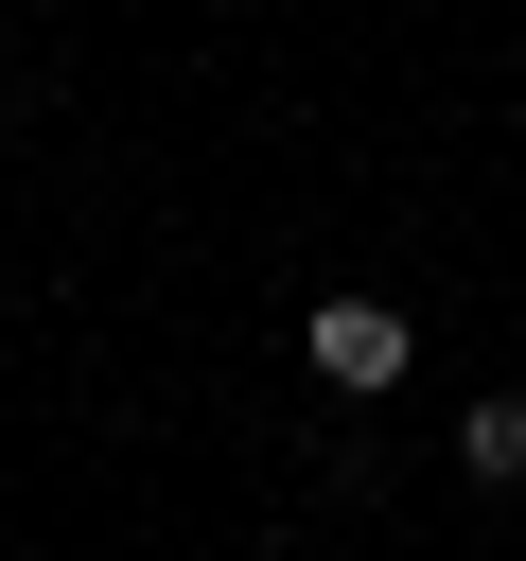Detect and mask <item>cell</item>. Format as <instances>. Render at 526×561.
Segmentation results:
<instances>
[{
  "mask_svg": "<svg viewBox=\"0 0 526 561\" xmlns=\"http://www.w3.org/2000/svg\"><path fill=\"white\" fill-rule=\"evenodd\" d=\"M298 351H316V386H403V316H386V298H316Z\"/></svg>",
  "mask_w": 526,
  "mask_h": 561,
  "instance_id": "cell-1",
  "label": "cell"
},
{
  "mask_svg": "<svg viewBox=\"0 0 526 561\" xmlns=\"http://www.w3.org/2000/svg\"><path fill=\"white\" fill-rule=\"evenodd\" d=\"M456 473H473V491H526V403H473V421H456Z\"/></svg>",
  "mask_w": 526,
  "mask_h": 561,
  "instance_id": "cell-2",
  "label": "cell"
}]
</instances>
